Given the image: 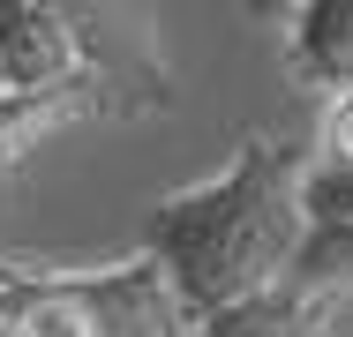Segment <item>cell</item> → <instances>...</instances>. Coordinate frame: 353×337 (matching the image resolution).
<instances>
[{
    "mask_svg": "<svg viewBox=\"0 0 353 337\" xmlns=\"http://www.w3.org/2000/svg\"><path fill=\"white\" fill-rule=\"evenodd\" d=\"M0 337H196V323L143 255H121L105 270H30L0 307Z\"/></svg>",
    "mask_w": 353,
    "mask_h": 337,
    "instance_id": "cell-2",
    "label": "cell"
},
{
    "mask_svg": "<svg viewBox=\"0 0 353 337\" xmlns=\"http://www.w3.org/2000/svg\"><path fill=\"white\" fill-rule=\"evenodd\" d=\"M279 292L316 315H331V300H353V217H308V240L279 277Z\"/></svg>",
    "mask_w": 353,
    "mask_h": 337,
    "instance_id": "cell-4",
    "label": "cell"
},
{
    "mask_svg": "<svg viewBox=\"0 0 353 337\" xmlns=\"http://www.w3.org/2000/svg\"><path fill=\"white\" fill-rule=\"evenodd\" d=\"M316 165H353V90L323 105V128H316Z\"/></svg>",
    "mask_w": 353,
    "mask_h": 337,
    "instance_id": "cell-6",
    "label": "cell"
},
{
    "mask_svg": "<svg viewBox=\"0 0 353 337\" xmlns=\"http://www.w3.org/2000/svg\"><path fill=\"white\" fill-rule=\"evenodd\" d=\"M308 173H316V135H248L218 180L150 202L136 255L173 285L196 330L225 307L279 292V277L308 240L301 210Z\"/></svg>",
    "mask_w": 353,
    "mask_h": 337,
    "instance_id": "cell-1",
    "label": "cell"
},
{
    "mask_svg": "<svg viewBox=\"0 0 353 337\" xmlns=\"http://www.w3.org/2000/svg\"><path fill=\"white\" fill-rule=\"evenodd\" d=\"M285 75L308 98H346L353 90V0L285 8Z\"/></svg>",
    "mask_w": 353,
    "mask_h": 337,
    "instance_id": "cell-3",
    "label": "cell"
},
{
    "mask_svg": "<svg viewBox=\"0 0 353 337\" xmlns=\"http://www.w3.org/2000/svg\"><path fill=\"white\" fill-rule=\"evenodd\" d=\"M196 337H331V315H316V307H301V300H285V292H263V300H248V307L211 315Z\"/></svg>",
    "mask_w": 353,
    "mask_h": 337,
    "instance_id": "cell-5",
    "label": "cell"
},
{
    "mask_svg": "<svg viewBox=\"0 0 353 337\" xmlns=\"http://www.w3.org/2000/svg\"><path fill=\"white\" fill-rule=\"evenodd\" d=\"M0 98H8V90H0Z\"/></svg>",
    "mask_w": 353,
    "mask_h": 337,
    "instance_id": "cell-7",
    "label": "cell"
}]
</instances>
